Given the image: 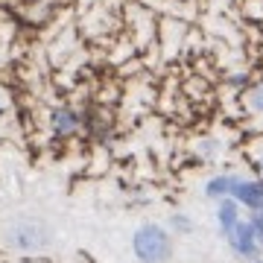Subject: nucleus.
I'll use <instances>...</instances> for the list:
<instances>
[{"label": "nucleus", "instance_id": "nucleus-1", "mask_svg": "<svg viewBox=\"0 0 263 263\" xmlns=\"http://www.w3.org/2000/svg\"><path fill=\"white\" fill-rule=\"evenodd\" d=\"M3 240L9 249H18V252H38L44 249L50 240V231L41 219H29V216H18V219H9L6 228H3Z\"/></svg>", "mask_w": 263, "mask_h": 263}, {"label": "nucleus", "instance_id": "nucleus-2", "mask_svg": "<svg viewBox=\"0 0 263 263\" xmlns=\"http://www.w3.org/2000/svg\"><path fill=\"white\" fill-rule=\"evenodd\" d=\"M135 254L141 263H167L170 260V237L158 226H143L132 237Z\"/></svg>", "mask_w": 263, "mask_h": 263}, {"label": "nucleus", "instance_id": "nucleus-3", "mask_svg": "<svg viewBox=\"0 0 263 263\" xmlns=\"http://www.w3.org/2000/svg\"><path fill=\"white\" fill-rule=\"evenodd\" d=\"M228 240L234 246V252L243 254V257H252V254L257 252V237H254L252 222H240V219H237V226L228 231Z\"/></svg>", "mask_w": 263, "mask_h": 263}, {"label": "nucleus", "instance_id": "nucleus-4", "mask_svg": "<svg viewBox=\"0 0 263 263\" xmlns=\"http://www.w3.org/2000/svg\"><path fill=\"white\" fill-rule=\"evenodd\" d=\"M231 196H234L240 205L257 211V208H263V181H243V179H237Z\"/></svg>", "mask_w": 263, "mask_h": 263}, {"label": "nucleus", "instance_id": "nucleus-5", "mask_svg": "<svg viewBox=\"0 0 263 263\" xmlns=\"http://www.w3.org/2000/svg\"><path fill=\"white\" fill-rule=\"evenodd\" d=\"M237 219H240V202L234 196H222V202H219V226H222L226 234L237 226Z\"/></svg>", "mask_w": 263, "mask_h": 263}, {"label": "nucleus", "instance_id": "nucleus-6", "mask_svg": "<svg viewBox=\"0 0 263 263\" xmlns=\"http://www.w3.org/2000/svg\"><path fill=\"white\" fill-rule=\"evenodd\" d=\"M237 179L234 176H216V179H211L205 184V193L211 199H222V196H231V190H234Z\"/></svg>", "mask_w": 263, "mask_h": 263}, {"label": "nucleus", "instance_id": "nucleus-7", "mask_svg": "<svg viewBox=\"0 0 263 263\" xmlns=\"http://www.w3.org/2000/svg\"><path fill=\"white\" fill-rule=\"evenodd\" d=\"M53 126H56V132H73L76 129V114L70 111V108H59L56 114H53Z\"/></svg>", "mask_w": 263, "mask_h": 263}, {"label": "nucleus", "instance_id": "nucleus-8", "mask_svg": "<svg viewBox=\"0 0 263 263\" xmlns=\"http://www.w3.org/2000/svg\"><path fill=\"white\" fill-rule=\"evenodd\" d=\"M246 105H249V111L263 114V82H260V85H254L252 91L246 94Z\"/></svg>", "mask_w": 263, "mask_h": 263}, {"label": "nucleus", "instance_id": "nucleus-9", "mask_svg": "<svg viewBox=\"0 0 263 263\" xmlns=\"http://www.w3.org/2000/svg\"><path fill=\"white\" fill-rule=\"evenodd\" d=\"M252 228H254V237H257V243L263 246V208H257L252 216Z\"/></svg>", "mask_w": 263, "mask_h": 263}, {"label": "nucleus", "instance_id": "nucleus-10", "mask_svg": "<svg viewBox=\"0 0 263 263\" xmlns=\"http://www.w3.org/2000/svg\"><path fill=\"white\" fill-rule=\"evenodd\" d=\"M173 222H176V228H190V222H187V219H184V216H176Z\"/></svg>", "mask_w": 263, "mask_h": 263}, {"label": "nucleus", "instance_id": "nucleus-11", "mask_svg": "<svg viewBox=\"0 0 263 263\" xmlns=\"http://www.w3.org/2000/svg\"><path fill=\"white\" fill-rule=\"evenodd\" d=\"M260 170H263V158H260Z\"/></svg>", "mask_w": 263, "mask_h": 263}, {"label": "nucleus", "instance_id": "nucleus-12", "mask_svg": "<svg viewBox=\"0 0 263 263\" xmlns=\"http://www.w3.org/2000/svg\"><path fill=\"white\" fill-rule=\"evenodd\" d=\"M0 111H3V103H0Z\"/></svg>", "mask_w": 263, "mask_h": 263}]
</instances>
